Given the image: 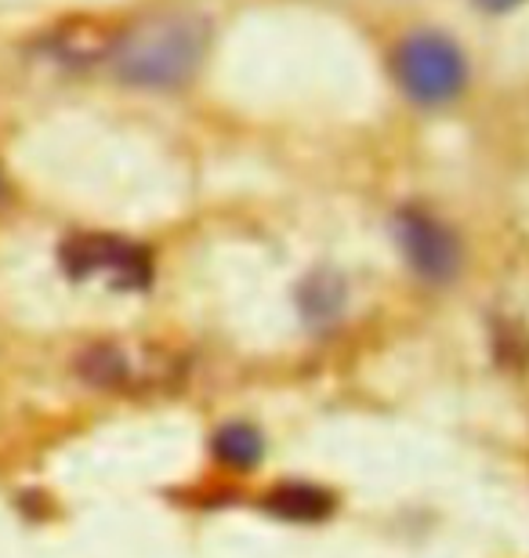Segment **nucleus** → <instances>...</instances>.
<instances>
[{"instance_id":"1","label":"nucleus","mask_w":529,"mask_h":558,"mask_svg":"<svg viewBox=\"0 0 529 558\" xmlns=\"http://www.w3.org/2000/svg\"><path fill=\"white\" fill-rule=\"evenodd\" d=\"M207 29L196 15H156L131 26L112 48V70L139 87H178L204 59Z\"/></svg>"},{"instance_id":"2","label":"nucleus","mask_w":529,"mask_h":558,"mask_svg":"<svg viewBox=\"0 0 529 558\" xmlns=\"http://www.w3.org/2000/svg\"><path fill=\"white\" fill-rule=\"evenodd\" d=\"M399 87L418 106H446L468 87V59L446 33L418 29L392 54Z\"/></svg>"},{"instance_id":"3","label":"nucleus","mask_w":529,"mask_h":558,"mask_svg":"<svg viewBox=\"0 0 529 558\" xmlns=\"http://www.w3.org/2000/svg\"><path fill=\"white\" fill-rule=\"evenodd\" d=\"M62 265L73 279H106L117 290H142L153 279L149 251L120 236H76L62 247Z\"/></svg>"},{"instance_id":"4","label":"nucleus","mask_w":529,"mask_h":558,"mask_svg":"<svg viewBox=\"0 0 529 558\" xmlns=\"http://www.w3.org/2000/svg\"><path fill=\"white\" fill-rule=\"evenodd\" d=\"M396 240L407 254L410 269L428 283H449L460 269V240L435 215L421 207L399 210Z\"/></svg>"},{"instance_id":"5","label":"nucleus","mask_w":529,"mask_h":558,"mask_svg":"<svg viewBox=\"0 0 529 558\" xmlns=\"http://www.w3.org/2000/svg\"><path fill=\"white\" fill-rule=\"evenodd\" d=\"M268 508L284 519H298V522H312L323 519L330 511V497L323 494L316 486L294 483V486H279L273 497H268Z\"/></svg>"},{"instance_id":"6","label":"nucleus","mask_w":529,"mask_h":558,"mask_svg":"<svg viewBox=\"0 0 529 558\" xmlns=\"http://www.w3.org/2000/svg\"><path fill=\"white\" fill-rule=\"evenodd\" d=\"M214 453L232 468H251L262 461V435L251 424H225L218 439H214Z\"/></svg>"},{"instance_id":"7","label":"nucleus","mask_w":529,"mask_h":558,"mask_svg":"<svg viewBox=\"0 0 529 558\" xmlns=\"http://www.w3.org/2000/svg\"><path fill=\"white\" fill-rule=\"evenodd\" d=\"M471 4H479L482 11H493V15H501V11H512V8H519L522 0H471Z\"/></svg>"}]
</instances>
